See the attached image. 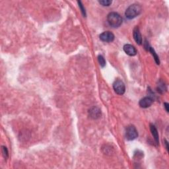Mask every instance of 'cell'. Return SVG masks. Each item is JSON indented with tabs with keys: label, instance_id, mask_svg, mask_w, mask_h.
I'll list each match as a JSON object with an SVG mask.
<instances>
[{
	"label": "cell",
	"instance_id": "13",
	"mask_svg": "<svg viewBox=\"0 0 169 169\" xmlns=\"http://www.w3.org/2000/svg\"><path fill=\"white\" fill-rule=\"evenodd\" d=\"M98 61L100 65H101V67H104V66L106 65V61L104 57L101 55H99L98 56Z\"/></svg>",
	"mask_w": 169,
	"mask_h": 169
},
{
	"label": "cell",
	"instance_id": "1",
	"mask_svg": "<svg viewBox=\"0 0 169 169\" xmlns=\"http://www.w3.org/2000/svg\"><path fill=\"white\" fill-rule=\"evenodd\" d=\"M107 21L110 27L118 28L122 23V18L118 13L111 12L107 16Z\"/></svg>",
	"mask_w": 169,
	"mask_h": 169
},
{
	"label": "cell",
	"instance_id": "9",
	"mask_svg": "<svg viewBox=\"0 0 169 169\" xmlns=\"http://www.w3.org/2000/svg\"><path fill=\"white\" fill-rule=\"evenodd\" d=\"M88 113H89V116L91 118H92L93 119L99 118L101 115V110L97 107H93L91 108L89 111H88Z\"/></svg>",
	"mask_w": 169,
	"mask_h": 169
},
{
	"label": "cell",
	"instance_id": "3",
	"mask_svg": "<svg viewBox=\"0 0 169 169\" xmlns=\"http://www.w3.org/2000/svg\"><path fill=\"white\" fill-rule=\"evenodd\" d=\"M125 137L128 141H132L138 137L137 129L133 125H128L125 130Z\"/></svg>",
	"mask_w": 169,
	"mask_h": 169
},
{
	"label": "cell",
	"instance_id": "15",
	"mask_svg": "<svg viewBox=\"0 0 169 169\" xmlns=\"http://www.w3.org/2000/svg\"><path fill=\"white\" fill-rule=\"evenodd\" d=\"M78 3V4H79V8L81 9V13L83 14V15L84 17H86V11H85V9L84 8V7L83 6V5L81 4V1H78L77 2Z\"/></svg>",
	"mask_w": 169,
	"mask_h": 169
},
{
	"label": "cell",
	"instance_id": "18",
	"mask_svg": "<svg viewBox=\"0 0 169 169\" xmlns=\"http://www.w3.org/2000/svg\"><path fill=\"white\" fill-rule=\"evenodd\" d=\"M165 145H166V148H167V151H169V147H168V141H167V140H165Z\"/></svg>",
	"mask_w": 169,
	"mask_h": 169
},
{
	"label": "cell",
	"instance_id": "16",
	"mask_svg": "<svg viewBox=\"0 0 169 169\" xmlns=\"http://www.w3.org/2000/svg\"><path fill=\"white\" fill-rule=\"evenodd\" d=\"M2 151H3V154H4V157L7 159L8 157V151H7V147H4V146H3Z\"/></svg>",
	"mask_w": 169,
	"mask_h": 169
},
{
	"label": "cell",
	"instance_id": "14",
	"mask_svg": "<svg viewBox=\"0 0 169 169\" xmlns=\"http://www.w3.org/2000/svg\"><path fill=\"white\" fill-rule=\"evenodd\" d=\"M99 4L103 5V6H109L112 4V1H109V0H102V1H99Z\"/></svg>",
	"mask_w": 169,
	"mask_h": 169
},
{
	"label": "cell",
	"instance_id": "4",
	"mask_svg": "<svg viewBox=\"0 0 169 169\" xmlns=\"http://www.w3.org/2000/svg\"><path fill=\"white\" fill-rule=\"evenodd\" d=\"M113 88L115 92L119 94V95H122L124 94L125 91V87L124 83V82L121 80L118 79L114 83Z\"/></svg>",
	"mask_w": 169,
	"mask_h": 169
},
{
	"label": "cell",
	"instance_id": "12",
	"mask_svg": "<svg viewBox=\"0 0 169 169\" xmlns=\"http://www.w3.org/2000/svg\"><path fill=\"white\" fill-rule=\"evenodd\" d=\"M157 89H158V91H159V92L161 93H164V91L167 90V88H166V85L164 84V83L162 82V81H160L159 83Z\"/></svg>",
	"mask_w": 169,
	"mask_h": 169
},
{
	"label": "cell",
	"instance_id": "7",
	"mask_svg": "<svg viewBox=\"0 0 169 169\" xmlns=\"http://www.w3.org/2000/svg\"><path fill=\"white\" fill-rule=\"evenodd\" d=\"M124 51L125 53L130 56H134L136 55L137 50L131 44H125L124 46Z\"/></svg>",
	"mask_w": 169,
	"mask_h": 169
},
{
	"label": "cell",
	"instance_id": "2",
	"mask_svg": "<svg viewBox=\"0 0 169 169\" xmlns=\"http://www.w3.org/2000/svg\"><path fill=\"white\" fill-rule=\"evenodd\" d=\"M142 8L138 4H132L125 11V15L128 19H133L138 16L141 12Z\"/></svg>",
	"mask_w": 169,
	"mask_h": 169
},
{
	"label": "cell",
	"instance_id": "10",
	"mask_svg": "<svg viewBox=\"0 0 169 169\" xmlns=\"http://www.w3.org/2000/svg\"><path fill=\"white\" fill-rule=\"evenodd\" d=\"M150 130H151V132L152 133V136L154 137V141H155V143L159 145V134H158V131H157V128H155L154 125L151 124L150 125Z\"/></svg>",
	"mask_w": 169,
	"mask_h": 169
},
{
	"label": "cell",
	"instance_id": "17",
	"mask_svg": "<svg viewBox=\"0 0 169 169\" xmlns=\"http://www.w3.org/2000/svg\"><path fill=\"white\" fill-rule=\"evenodd\" d=\"M164 107H165V108L166 111H167V112H169V108H168V107H169V104H168V103H167V102H165V103H164Z\"/></svg>",
	"mask_w": 169,
	"mask_h": 169
},
{
	"label": "cell",
	"instance_id": "8",
	"mask_svg": "<svg viewBox=\"0 0 169 169\" xmlns=\"http://www.w3.org/2000/svg\"><path fill=\"white\" fill-rule=\"evenodd\" d=\"M133 38L135 40V41L136 42L137 44L141 45L142 44V37L139 27H135V28H134L133 32Z\"/></svg>",
	"mask_w": 169,
	"mask_h": 169
},
{
	"label": "cell",
	"instance_id": "11",
	"mask_svg": "<svg viewBox=\"0 0 169 169\" xmlns=\"http://www.w3.org/2000/svg\"><path fill=\"white\" fill-rule=\"evenodd\" d=\"M149 51H150V52L151 53V54H152V55H153V58L154 59V61H155L156 64L157 65H159L160 64L159 58L158 55H157V53L155 52V51H154V50L153 49L152 47H149Z\"/></svg>",
	"mask_w": 169,
	"mask_h": 169
},
{
	"label": "cell",
	"instance_id": "5",
	"mask_svg": "<svg viewBox=\"0 0 169 169\" xmlns=\"http://www.w3.org/2000/svg\"><path fill=\"white\" fill-rule=\"evenodd\" d=\"M99 37L101 41L104 42H112L114 41V38H115L114 34L110 31H106V32L102 33L100 34Z\"/></svg>",
	"mask_w": 169,
	"mask_h": 169
},
{
	"label": "cell",
	"instance_id": "6",
	"mask_svg": "<svg viewBox=\"0 0 169 169\" xmlns=\"http://www.w3.org/2000/svg\"><path fill=\"white\" fill-rule=\"evenodd\" d=\"M153 103V99L150 96H146L139 101V104L140 107L143 108H147L150 107Z\"/></svg>",
	"mask_w": 169,
	"mask_h": 169
}]
</instances>
